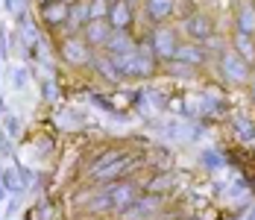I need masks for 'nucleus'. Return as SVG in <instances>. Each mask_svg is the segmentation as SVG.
I'll list each match as a JSON object with an SVG mask.
<instances>
[{"label":"nucleus","instance_id":"obj_23","mask_svg":"<svg viewBox=\"0 0 255 220\" xmlns=\"http://www.w3.org/2000/svg\"><path fill=\"white\" fill-rule=\"evenodd\" d=\"M3 188H6V191H18V188H21V185H18V176L12 171H3Z\"/></svg>","mask_w":255,"mask_h":220},{"label":"nucleus","instance_id":"obj_17","mask_svg":"<svg viewBox=\"0 0 255 220\" xmlns=\"http://www.w3.org/2000/svg\"><path fill=\"white\" fill-rule=\"evenodd\" d=\"M91 21V15H88V6L79 0V3H74L71 9H68V26L71 29H77V26H85Z\"/></svg>","mask_w":255,"mask_h":220},{"label":"nucleus","instance_id":"obj_26","mask_svg":"<svg viewBox=\"0 0 255 220\" xmlns=\"http://www.w3.org/2000/svg\"><path fill=\"white\" fill-rule=\"evenodd\" d=\"M12 85H15V88H24L26 85V71L24 68H15V73H12Z\"/></svg>","mask_w":255,"mask_h":220},{"label":"nucleus","instance_id":"obj_36","mask_svg":"<svg viewBox=\"0 0 255 220\" xmlns=\"http://www.w3.org/2000/svg\"><path fill=\"white\" fill-rule=\"evenodd\" d=\"M127 3H129V0H127Z\"/></svg>","mask_w":255,"mask_h":220},{"label":"nucleus","instance_id":"obj_5","mask_svg":"<svg viewBox=\"0 0 255 220\" xmlns=\"http://www.w3.org/2000/svg\"><path fill=\"white\" fill-rule=\"evenodd\" d=\"M185 32L191 38H197V41H205V38L214 35V24H211L208 15H188L185 18Z\"/></svg>","mask_w":255,"mask_h":220},{"label":"nucleus","instance_id":"obj_29","mask_svg":"<svg viewBox=\"0 0 255 220\" xmlns=\"http://www.w3.org/2000/svg\"><path fill=\"white\" fill-rule=\"evenodd\" d=\"M0 156H9V138L0 135Z\"/></svg>","mask_w":255,"mask_h":220},{"label":"nucleus","instance_id":"obj_31","mask_svg":"<svg viewBox=\"0 0 255 220\" xmlns=\"http://www.w3.org/2000/svg\"><path fill=\"white\" fill-rule=\"evenodd\" d=\"M62 3H68V6H74V3H79V0H62Z\"/></svg>","mask_w":255,"mask_h":220},{"label":"nucleus","instance_id":"obj_2","mask_svg":"<svg viewBox=\"0 0 255 220\" xmlns=\"http://www.w3.org/2000/svg\"><path fill=\"white\" fill-rule=\"evenodd\" d=\"M176 47H179L176 35L164 26H158L153 32V38H150V53H153V59H161V62H170L176 56Z\"/></svg>","mask_w":255,"mask_h":220},{"label":"nucleus","instance_id":"obj_3","mask_svg":"<svg viewBox=\"0 0 255 220\" xmlns=\"http://www.w3.org/2000/svg\"><path fill=\"white\" fill-rule=\"evenodd\" d=\"M220 68H223V73H226L229 82H247V79H250V62H244L235 50H226V53H223Z\"/></svg>","mask_w":255,"mask_h":220},{"label":"nucleus","instance_id":"obj_30","mask_svg":"<svg viewBox=\"0 0 255 220\" xmlns=\"http://www.w3.org/2000/svg\"><path fill=\"white\" fill-rule=\"evenodd\" d=\"M167 109H173V112H182V100H170V103H164Z\"/></svg>","mask_w":255,"mask_h":220},{"label":"nucleus","instance_id":"obj_12","mask_svg":"<svg viewBox=\"0 0 255 220\" xmlns=\"http://www.w3.org/2000/svg\"><path fill=\"white\" fill-rule=\"evenodd\" d=\"M173 12V0H147V15L155 24H164Z\"/></svg>","mask_w":255,"mask_h":220},{"label":"nucleus","instance_id":"obj_6","mask_svg":"<svg viewBox=\"0 0 255 220\" xmlns=\"http://www.w3.org/2000/svg\"><path fill=\"white\" fill-rule=\"evenodd\" d=\"M103 47H106V53H109V56H121V53L135 50V41H132V35H129L127 29H112Z\"/></svg>","mask_w":255,"mask_h":220},{"label":"nucleus","instance_id":"obj_1","mask_svg":"<svg viewBox=\"0 0 255 220\" xmlns=\"http://www.w3.org/2000/svg\"><path fill=\"white\" fill-rule=\"evenodd\" d=\"M112 62H115V68L121 76H147V73H153V53L150 47H135L129 50V53H121V56H109Z\"/></svg>","mask_w":255,"mask_h":220},{"label":"nucleus","instance_id":"obj_33","mask_svg":"<svg viewBox=\"0 0 255 220\" xmlns=\"http://www.w3.org/2000/svg\"><path fill=\"white\" fill-rule=\"evenodd\" d=\"M253 100H255V85H253Z\"/></svg>","mask_w":255,"mask_h":220},{"label":"nucleus","instance_id":"obj_9","mask_svg":"<svg viewBox=\"0 0 255 220\" xmlns=\"http://www.w3.org/2000/svg\"><path fill=\"white\" fill-rule=\"evenodd\" d=\"M161 206V197L158 194H147V197H135L132 203H129L127 209L121 212V215H127V218H132V215H150V212H155Z\"/></svg>","mask_w":255,"mask_h":220},{"label":"nucleus","instance_id":"obj_18","mask_svg":"<svg viewBox=\"0 0 255 220\" xmlns=\"http://www.w3.org/2000/svg\"><path fill=\"white\" fill-rule=\"evenodd\" d=\"M238 32H247V35L255 32V6H244L238 12Z\"/></svg>","mask_w":255,"mask_h":220},{"label":"nucleus","instance_id":"obj_19","mask_svg":"<svg viewBox=\"0 0 255 220\" xmlns=\"http://www.w3.org/2000/svg\"><path fill=\"white\" fill-rule=\"evenodd\" d=\"M232 123H235V129H238V135H241L244 141H253V138H255V123L250 121L247 115H235Z\"/></svg>","mask_w":255,"mask_h":220},{"label":"nucleus","instance_id":"obj_10","mask_svg":"<svg viewBox=\"0 0 255 220\" xmlns=\"http://www.w3.org/2000/svg\"><path fill=\"white\" fill-rule=\"evenodd\" d=\"M109 32H112V26H109L106 18H100V21H88V24H85V44L103 47L106 38H109Z\"/></svg>","mask_w":255,"mask_h":220},{"label":"nucleus","instance_id":"obj_24","mask_svg":"<svg viewBox=\"0 0 255 220\" xmlns=\"http://www.w3.org/2000/svg\"><path fill=\"white\" fill-rule=\"evenodd\" d=\"M21 132V123L15 115H6V135H18Z\"/></svg>","mask_w":255,"mask_h":220},{"label":"nucleus","instance_id":"obj_25","mask_svg":"<svg viewBox=\"0 0 255 220\" xmlns=\"http://www.w3.org/2000/svg\"><path fill=\"white\" fill-rule=\"evenodd\" d=\"M41 97L56 100V85H53V79H44V82H41Z\"/></svg>","mask_w":255,"mask_h":220},{"label":"nucleus","instance_id":"obj_34","mask_svg":"<svg viewBox=\"0 0 255 220\" xmlns=\"http://www.w3.org/2000/svg\"><path fill=\"white\" fill-rule=\"evenodd\" d=\"M250 220H255V212H253V218H250Z\"/></svg>","mask_w":255,"mask_h":220},{"label":"nucleus","instance_id":"obj_35","mask_svg":"<svg viewBox=\"0 0 255 220\" xmlns=\"http://www.w3.org/2000/svg\"><path fill=\"white\" fill-rule=\"evenodd\" d=\"M0 112H3V103H0Z\"/></svg>","mask_w":255,"mask_h":220},{"label":"nucleus","instance_id":"obj_20","mask_svg":"<svg viewBox=\"0 0 255 220\" xmlns=\"http://www.w3.org/2000/svg\"><path fill=\"white\" fill-rule=\"evenodd\" d=\"M170 185H173V176H170V173H164V176H155V179H150L147 191H150V194H161V191H167Z\"/></svg>","mask_w":255,"mask_h":220},{"label":"nucleus","instance_id":"obj_11","mask_svg":"<svg viewBox=\"0 0 255 220\" xmlns=\"http://www.w3.org/2000/svg\"><path fill=\"white\" fill-rule=\"evenodd\" d=\"M65 59L74 62V65H85V62H91V53H88L85 38H68V41H65Z\"/></svg>","mask_w":255,"mask_h":220},{"label":"nucleus","instance_id":"obj_13","mask_svg":"<svg viewBox=\"0 0 255 220\" xmlns=\"http://www.w3.org/2000/svg\"><path fill=\"white\" fill-rule=\"evenodd\" d=\"M68 9H71L68 3L56 0V3H47V6L41 9V15H44V21H47V24L56 26V24H65V21H68Z\"/></svg>","mask_w":255,"mask_h":220},{"label":"nucleus","instance_id":"obj_7","mask_svg":"<svg viewBox=\"0 0 255 220\" xmlns=\"http://www.w3.org/2000/svg\"><path fill=\"white\" fill-rule=\"evenodd\" d=\"M106 21H109L112 29H127L129 21H132V12H129L127 0H112V3H109V15H106Z\"/></svg>","mask_w":255,"mask_h":220},{"label":"nucleus","instance_id":"obj_15","mask_svg":"<svg viewBox=\"0 0 255 220\" xmlns=\"http://www.w3.org/2000/svg\"><path fill=\"white\" fill-rule=\"evenodd\" d=\"M235 53H238L244 62H255V41H253V35H247V32H235Z\"/></svg>","mask_w":255,"mask_h":220},{"label":"nucleus","instance_id":"obj_27","mask_svg":"<svg viewBox=\"0 0 255 220\" xmlns=\"http://www.w3.org/2000/svg\"><path fill=\"white\" fill-rule=\"evenodd\" d=\"M203 162H205V168H211V171H214V168H220V156H217V153H205Z\"/></svg>","mask_w":255,"mask_h":220},{"label":"nucleus","instance_id":"obj_16","mask_svg":"<svg viewBox=\"0 0 255 220\" xmlns=\"http://www.w3.org/2000/svg\"><path fill=\"white\" fill-rule=\"evenodd\" d=\"M91 62H94V71H100L103 79H109V82H121V73H118L115 62H112L109 56H94Z\"/></svg>","mask_w":255,"mask_h":220},{"label":"nucleus","instance_id":"obj_21","mask_svg":"<svg viewBox=\"0 0 255 220\" xmlns=\"http://www.w3.org/2000/svg\"><path fill=\"white\" fill-rule=\"evenodd\" d=\"M88 15H91V21H100L109 15V0H91L88 3Z\"/></svg>","mask_w":255,"mask_h":220},{"label":"nucleus","instance_id":"obj_32","mask_svg":"<svg viewBox=\"0 0 255 220\" xmlns=\"http://www.w3.org/2000/svg\"><path fill=\"white\" fill-rule=\"evenodd\" d=\"M47 3H56V0H41V6H47Z\"/></svg>","mask_w":255,"mask_h":220},{"label":"nucleus","instance_id":"obj_4","mask_svg":"<svg viewBox=\"0 0 255 220\" xmlns=\"http://www.w3.org/2000/svg\"><path fill=\"white\" fill-rule=\"evenodd\" d=\"M138 197V188L132 185V182H118V185H112V188H106V200H109V209H115V212H124L129 203Z\"/></svg>","mask_w":255,"mask_h":220},{"label":"nucleus","instance_id":"obj_14","mask_svg":"<svg viewBox=\"0 0 255 220\" xmlns=\"http://www.w3.org/2000/svg\"><path fill=\"white\" fill-rule=\"evenodd\" d=\"M173 59H179V62H188V65H203V62H205V50L197 47V44H179Z\"/></svg>","mask_w":255,"mask_h":220},{"label":"nucleus","instance_id":"obj_22","mask_svg":"<svg viewBox=\"0 0 255 220\" xmlns=\"http://www.w3.org/2000/svg\"><path fill=\"white\" fill-rule=\"evenodd\" d=\"M167 68H170V73H179V76H185V73L191 76V73H194V65L179 62V59H170V62H167Z\"/></svg>","mask_w":255,"mask_h":220},{"label":"nucleus","instance_id":"obj_8","mask_svg":"<svg viewBox=\"0 0 255 220\" xmlns=\"http://www.w3.org/2000/svg\"><path fill=\"white\" fill-rule=\"evenodd\" d=\"M135 162H138V159H132V156H118V159H112V165H106V168L97 171L94 176H97V179H121L124 173H129L135 168Z\"/></svg>","mask_w":255,"mask_h":220},{"label":"nucleus","instance_id":"obj_28","mask_svg":"<svg viewBox=\"0 0 255 220\" xmlns=\"http://www.w3.org/2000/svg\"><path fill=\"white\" fill-rule=\"evenodd\" d=\"M3 9H6V12H15V15H18V12H21V0H3Z\"/></svg>","mask_w":255,"mask_h":220}]
</instances>
